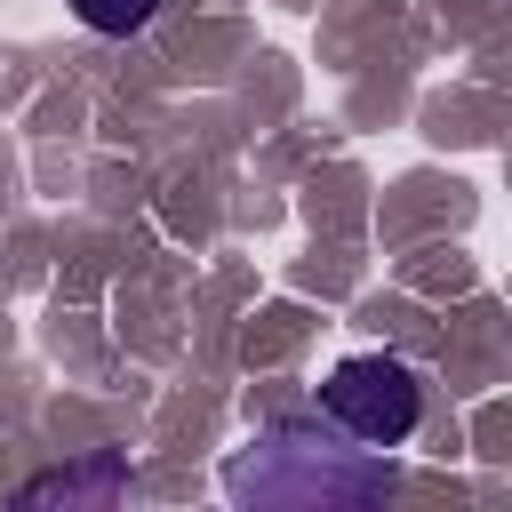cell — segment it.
I'll use <instances>...</instances> for the list:
<instances>
[{
    "label": "cell",
    "instance_id": "1",
    "mask_svg": "<svg viewBox=\"0 0 512 512\" xmlns=\"http://www.w3.org/2000/svg\"><path fill=\"white\" fill-rule=\"evenodd\" d=\"M320 408H328L360 448H400V440L424 424V384H416V368L392 360V352H352V360L328 368Z\"/></svg>",
    "mask_w": 512,
    "mask_h": 512
},
{
    "label": "cell",
    "instance_id": "2",
    "mask_svg": "<svg viewBox=\"0 0 512 512\" xmlns=\"http://www.w3.org/2000/svg\"><path fill=\"white\" fill-rule=\"evenodd\" d=\"M152 8H160V0H72V16H80L88 32H112V40L144 32V24H152Z\"/></svg>",
    "mask_w": 512,
    "mask_h": 512
}]
</instances>
